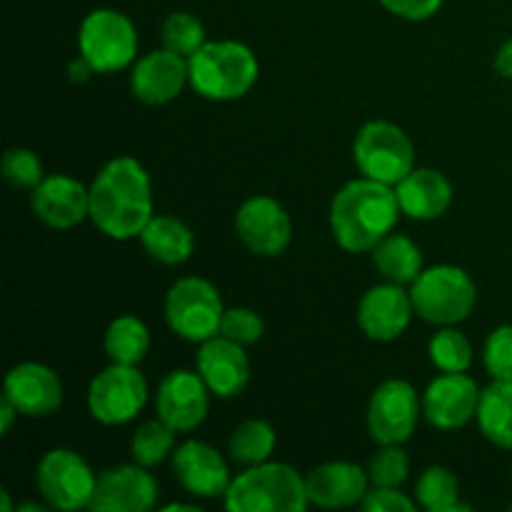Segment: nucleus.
<instances>
[{"instance_id": "1", "label": "nucleus", "mask_w": 512, "mask_h": 512, "mask_svg": "<svg viewBox=\"0 0 512 512\" xmlns=\"http://www.w3.org/2000/svg\"><path fill=\"white\" fill-rule=\"evenodd\" d=\"M153 218V188L135 158H115L90 185V220L113 240L140 238Z\"/></svg>"}, {"instance_id": "2", "label": "nucleus", "mask_w": 512, "mask_h": 512, "mask_svg": "<svg viewBox=\"0 0 512 512\" xmlns=\"http://www.w3.org/2000/svg\"><path fill=\"white\" fill-rule=\"evenodd\" d=\"M398 193L393 185L360 178L345 185L330 205V228L340 248L348 253H368L385 235L393 233L400 218Z\"/></svg>"}, {"instance_id": "3", "label": "nucleus", "mask_w": 512, "mask_h": 512, "mask_svg": "<svg viewBox=\"0 0 512 512\" xmlns=\"http://www.w3.org/2000/svg\"><path fill=\"white\" fill-rule=\"evenodd\" d=\"M190 85L208 100H238L258 80V58L253 50L235 40L205 43L188 58Z\"/></svg>"}, {"instance_id": "4", "label": "nucleus", "mask_w": 512, "mask_h": 512, "mask_svg": "<svg viewBox=\"0 0 512 512\" xmlns=\"http://www.w3.org/2000/svg\"><path fill=\"white\" fill-rule=\"evenodd\" d=\"M223 498L233 512H303L310 505L305 478L285 463L250 465Z\"/></svg>"}, {"instance_id": "5", "label": "nucleus", "mask_w": 512, "mask_h": 512, "mask_svg": "<svg viewBox=\"0 0 512 512\" xmlns=\"http://www.w3.org/2000/svg\"><path fill=\"white\" fill-rule=\"evenodd\" d=\"M415 313L435 325H455L468 318L478 300L473 278L455 265H435L415 278L413 290Z\"/></svg>"}, {"instance_id": "6", "label": "nucleus", "mask_w": 512, "mask_h": 512, "mask_svg": "<svg viewBox=\"0 0 512 512\" xmlns=\"http://www.w3.org/2000/svg\"><path fill=\"white\" fill-rule=\"evenodd\" d=\"M223 315L220 293L203 278H180L165 298V320L170 330L190 343H205L220 335Z\"/></svg>"}, {"instance_id": "7", "label": "nucleus", "mask_w": 512, "mask_h": 512, "mask_svg": "<svg viewBox=\"0 0 512 512\" xmlns=\"http://www.w3.org/2000/svg\"><path fill=\"white\" fill-rule=\"evenodd\" d=\"M355 163L365 178L398 185L415 168V148L403 128L385 120L363 125L353 145Z\"/></svg>"}, {"instance_id": "8", "label": "nucleus", "mask_w": 512, "mask_h": 512, "mask_svg": "<svg viewBox=\"0 0 512 512\" xmlns=\"http://www.w3.org/2000/svg\"><path fill=\"white\" fill-rule=\"evenodd\" d=\"M80 55L88 58L98 73H115L135 60L138 33L128 15L120 10L100 8L83 20L78 33Z\"/></svg>"}, {"instance_id": "9", "label": "nucleus", "mask_w": 512, "mask_h": 512, "mask_svg": "<svg viewBox=\"0 0 512 512\" xmlns=\"http://www.w3.org/2000/svg\"><path fill=\"white\" fill-rule=\"evenodd\" d=\"M145 403H148V383L140 375L138 365L113 363L90 383V415L103 425L130 423Z\"/></svg>"}, {"instance_id": "10", "label": "nucleus", "mask_w": 512, "mask_h": 512, "mask_svg": "<svg viewBox=\"0 0 512 512\" xmlns=\"http://www.w3.org/2000/svg\"><path fill=\"white\" fill-rule=\"evenodd\" d=\"M98 478L90 465L73 450H50L38 465V488L45 503L55 510L88 508Z\"/></svg>"}, {"instance_id": "11", "label": "nucleus", "mask_w": 512, "mask_h": 512, "mask_svg": "<svg viewBox=\"0 0 512 512\" xmlns=\"http://www.w3.org/2000/svg\"><path fill=\"white\" fill-rule=\"evenodd\" d=\"M420 398L405 380H388L370 398L368 430L378 445H400L415 433Z\"/></svg>"}, {"instance_id": "12", "label": "nucleus", "mask_w": 512, "mask_h": 512, "mask_svg": "<svg viewBox=\"0 0 512 512\" xmlns=\"http://www.w3.org/2000/svg\"><path fill=\"white\" fill-rule=\"evenodd\" d=\"M235 230H238L240 240L248 245L250 253L275 258L288 248L293 223L278 200L258 195L240 205L238 215H235Z\"/></svg>"}, {"instance_id": "13", "label": "nucleus", "mask_w": 512, "mask_h": 512, "mask_svg": "<svg viewBox=\"0 0 512 512\" xmlns=\"http://www.w3.org/2000/svg\"><path fill=\"white\" fill-rule=\"evenodd\" d=\"M158 503V483L143 465L105 470L88 508L93 512H148Z\"/></svg>"}, {"instance_id": "14", "label": "nucleus", "mask_w": 512, "mask_h": 512, "mask_svg": "<svg viewBox=\"0 0 512 512\" xmlns=\"http://www.w3.org/2000/svg\"><path fill=\"white\" fill-rule=\"evenodd\" d=\"M210 388L200 373L190 370H173L163 378L155 398L158 418L175 433H190L198 428L208 415Z\"/></svg>"}, {"instance_id": "15", "label": "nucleus", "mask_w": 512, "mask_h": 512, "mask_svg": "<svg viewBox=\"0 0 512 512\" xmlns=\"http://www.w3.org/2000/svg\"><path fill=\"white\" fill-rule=\"evenodd\" d=\"M480 393L483 390L465 373H443L425 390L423 415L440 430L463 428L478 415Z\"/></svg>"}, {"instance_id": "16", "label": "nucleus", "mask_w": 512, "mask_h": 512, "mask_svg": "<svg viewBox=\"0 0 512 512\" xmlns=\"http://www.w3.org/2000/svg\"><path fill=\"white\" fill-rule=\"evenodd\" d=\"M173 470L180 485L195 498H220L233 483L223 455L200 440H188L173 450Z\"/></svg>"}, {"instance_id": "17", "label": "nucleus", "mask_w": 512, "mask_h": 512, "mask_svg": "<svg viewBox=\"0 0 512 512\" xmlns=\"http://www.w3.org/2000/svg\"><path fill=\"white\" fill-rule=\"evenodd\" d=\"M413 313V298L410 293H405L403 285L385 283L375 285L363 295L358 308V323L370 340L388 343L405 333Z\"/></svg>"}, {"instance_id": "18", "label": "nucleus", "mask_w": 512, "mask_h": 512, "mask_svg": "<svg viewBox=\"0 0 512 512\" xmlns=\"http://www.w3.org/2000/svg\"><path fill=\"white\" fill-rule=\"evenodd\" d=\"M30 205L45 225L68 230L90 218V188L70 175H48L33 190Z\"/></svg>"}, {"instance_id": "19", "label": "nucleus", "mask_w": 512, "mask_h": 512, "mask_svg": "<svg viewBox=\"0 0 512 512\" xmlns=\"http://www.w3.org/2000/svg\"><path fill=\"white\" fill-rule=\"evenodd\" d=\"M190 83L188 60L173 50H150L135 63L130 75V88L138 100L148 105H163L178 98L180 90Z\"/></svg>"}, {"instance_id": "20", "label": "nucleus", "mask_w": 512, "mask_h": 512, "mask_svg": "<svg viewBox=\"0 0 512 512\" xmlns=\"http://www.w3.org/2000/svg\"><path fill=\"white\" fill-rule=\"evenodd\" d=\"M198 373L210 388V393L218 398H235L243 393L250 380L248 355L243 353V345L225 335L200 343L198 353Z\"/></svg>"}, {"instance_id": "21", "label": "nucleus", "mask_w": 512, "mask_h": 512, "mask_svg": "<svg viewBox=\"0 0 512 512\" xmlns=\"http://www.w3.org/2000/svg\"><path fill=\"white\" fill-rule=\"evenodd\" d=\"M5 398L15 405L20 415L45 418V415H53L63 403V385L48 365L20 363L5 378Z\"/></svg>"}, {"instance_id": "22", "label": "nucleus", "mask_w": 512, "mask_h": 512, "mask_svg": "<svg viewBox=\"0 0 512 512\" xmlns=\"http://www.w3.org/2000/svg\"><path fill=\"white\" fill-rule=\"evenodd\" d=\"M368 470L353 463H325L305 478L310 505L318 508H350L368 495Z\"/></svg>"}, {"instance_id": "23", "label": "nucleus", "mask_w": 512, "mask_h": 512, "mask_svg": "<svg viewBox=\"0 0 512 512\" xmlns=\"http://www.w3.org/2000/svg\"><path fill=\"white\" fill-rule=\"evenodd\" d=\"M400 210L413 220H435L453 203V188L448 178L433 168H413L398 185Z\"/></svg>"}, {"instance_id": "24", "label": "nucleus", "mask_w": 512, "mask_h": 512, "mask_svg": "<svg viewBox=\"0 0 512 512\" xmlns=\"http://www.w3.org/2000/svg\"><path fill=\"white\" fill-rule=\"evenodd\" d=\"M145 250L153 260L165 265H180L193 253V233L173 215H153L140 233Z\"/></svg>"}, {"instance_id": "25", "label": "nucleus", "mask_w": 512, "mask_h": 512, "mask_svg": "<svg viewBox=\"0 0 512 512\" xmlns=\"http://www.w3.org/2000/svg\"><path fill=\"white\" fill-rule=\"evenodd\" d=\"M475 418L490 443L512 450V380H495L480 393Z\"/></svg>"}, {"instance_id": "26", "label": "nucleus", "mask_w": 512, "mask_h": 512, "mask_svg": "<svg viewBox=\"0 0 512 512\" xmlns=\"http://www.w3.org/2000/svg\"><path fill=\"white\" fill-rule=\"evenodd\" d=\"M373 263L390 283H415L423 273V255L420 248L405 235H385L373 248Z\"/></svg>"}, {"instance_id": "27", "label": "nucleus", "mask_w": 512, "mask_h": 512, "mask_svg": "<svg viewBox=\"0 0 512 512\" xmlns=\"http://www.w3.org/2000/svg\"><path fill=\"white\" fill-rule=\"evenodd\" d=\"M150 333L143 320L135 315H120L110 323L105 333V353L110 363L120 365H138L148 355Z\"/></svg>"}, {"instance_id": "28", "label": "nucleus", "mask_w": 512, "mask_h": 512, "mask_svg": "<svg viewBox=\"0 0 512 512\" xmlns=\"http://www.w3.org/2000/svg\"><path fill=\"white\" fill-rule=\"evenodd\" d=\"M230 458L240 465L268 463L275 450V430L263 420H248L230 435Z\"/></svg>"}, {"instance_id": "29", "label": "nucleus", "mask_w": 512, "mask_h": 512, "mask_svg": "<svg viewBox=\"0 0 512 512\" xmlns=\"http://www.w3.org/2000/svg\"><path fill=\"white\" fill-rule=\"evenodd\" d=\"M415 498L430 512L470 510L468 505L458 503V478L440 465H433L420 475L418 485H415Z\"/></svg>"}, {"instance_id": "30", "label": "nucleus", "mask_w": 512, "mask_h": 512, "mask_svg": "<svg viewBox=\"0 0 512 512\" xmlns=\"http://www.w3.org/2000/svg\"><path fill=\"white\" fill-rule=\"evenodd\" d=\"M130 450H133L135 463L143 465V468H153V465L163 463L175 450V430L165 425L163 420L143 423L135 430Z\"/></svg>"}, {"instance_id": "31", "label": "nucleus", "mask_w": 512, "mask_h": 512, "mask_svg": "<svg viewBox=\"0 0 512 512\" xmlns=\"http://www.w3.org/2000/svg\"><path fill=\"white\" fill-rule=\"evenodd\" d=\"M430 360L443 373H465L473 363V348L468 338L455 328H443L430 340Z\"/></svg>"}, {"instance_id": "32", "label": "nucleus", "mask_w": 512, "mask_h": 512, "mask_svg": "<svg viewBox=\"0 0 512 512\" xmlns=\"http://www.w3.org/2000/svg\"><path fill=\"white\" fill-rule=\"evenodd\" d=\"M160 35H163V48L173 50V53L183 55V58H190V55H195L208 43L203 23L190 13L168 15Z\"/></svg>"}, {"instance_id": "33", "label": "nucleus", "mask_w": 512, "mask_h": 512, "mask_svg": "<svg viewBox=\"0 0 512 512\" xmlns=\"http://www.w3.org/2000/svg\"><path fill=\"white\" fill-rule=\"evenodd\" d=\"M410 460L398 445H383L368 465V478L373 488H400L408 480Z\"/></svg>"}, {"instance_id": "34", "label": "nucleus", "mask_w": 512, "mask_h": 512, "mask_svg": "<svg viewBox=\"0 0 512 512\" xmlns=\"http://www.w3.org/2000/svg\"><path fill=\"white\" fill-rule=\"evenodd\" d=\"M3 178L18 190H35L43 175V163L33 150L13 148L3 155Z\"/></svg>"}, {"instance_id": "35", "label": "nucleus", "mask_w": 512, "mask_h": 512, "mask_svg": "<svg viewBox=\"0 0 512 512\" xmlns=\"http://www.w3.org/2000/svg\"><path fill=\"white\" fill-rule=\"evenodd\" d=\"M483 360L493 380H512V325H500L490 333Z\"/></svg>"}, {"instance_id": "36", "label": "nucleus", "mask_w": 512, "mask_h": 512, "mask_svg": "<svg viewBox=\"0 0 512 512\" xmlns=\"http://www.w3.org/2000/svg\"><path fill=\"white\" fill-rule=\"evenodd\" d=\"M265 323L255 310L250 308H230L225 310L223 325H220V335L235 340L240 345H253L263 338Z\"/></svg>"}, {"instance_id": "37", "label": "nucleus", "mask_w": 512, "mask_h": 512, "mask_svg": "<svg viewBox=\"0 0 512 512\" xmlns=\"http://www.w3.org/2000/svg\"><path fill=\"white\" fill-rule=\"evenodd\" d=\"M363 510L368 512H413L415 503L398 488H373L363 498Z\"/></svg>"}, {"instance_id": "38", "label": "nucleus", "mask_w": 512, "mask_h": 512, "mask_svg": "<svg viewBox=\"0 0 512 512\" xmlns=\"http://www.w3.org/2000/svg\"><path fill=\"white\" fill-rule=\"evenodd\" d=\"M393 15L405 20H425L435 15L443 0H380Z\"/></svg>"}, {"instance_id": "39", "label": "nucleus", "mask_w": 512, "mask_h": 512, "mask_svg": "<svg viewBox=\"0 0 512 512\" xmlns=\"http://www.w3.org/2000/svg\"><path fill=\"white\" fill-rule=\"evenodd\" d=\"M68 73H70V80H73V83H88L90 75L98 73V70L88 63V58H83V55H80V58H75L73 63H70Z\"/></svg>"}, {"instance_id": "40", "label": "nucleus", "mask_w": 512, "mask_h": 512, "mask_svg": "<svg viewBox=\"0 0 512 512\" xmlns=\"http://www.w3.org/2000/svg\"><path fill=\"white\" fill-rule=\"evenodd\" d=\"M495 70H498V75H503V78H512V38L505 40L503 48L495 55Z\"/></svg>"}, {"instance_id": "41", "label": "nucleus", "mask_w": 512, "mask_h": 512, "mask_svg": "<svg viewBox=\"0 0 512 512\" xmlns=\"http://www.w3.org/2000/svg\"><path fill=\"white\" fill-rule=\"evenodd\" d=\"M15 415H20V413L15 410V405L10 403V400L3 395V403H0V435H8V430H10V425H13Z\"/></svg>"}, {"instance_id": "42", "label": "nucleus", "mask_w": 512, "mask_h": 512, "mask_svg": "<svg viewBox=\"0 0 512 512\" xmlns=\"http://www.w3.org/2000/svg\"><path fill=\"white\" fill-rule=\"evenodd\" d=\"M163 510H198L195 505H188V503H173V505H165Z\"/></svg>"}, {"instance_id": "43", "label": "nucleus", "mask_w": 512, "mask_h": 512, "mask_svg": "<svg viewBox=\"0 0 512 512\" xmlns=\"http://www.w3.org/2000/svg\"><path fill=\"white\" fill-rule=\"evenodd\" d=\"M0 498H3V505H0V510H3V512H10V500H8V490H0Z\"/></svg>"}]
</instances>
